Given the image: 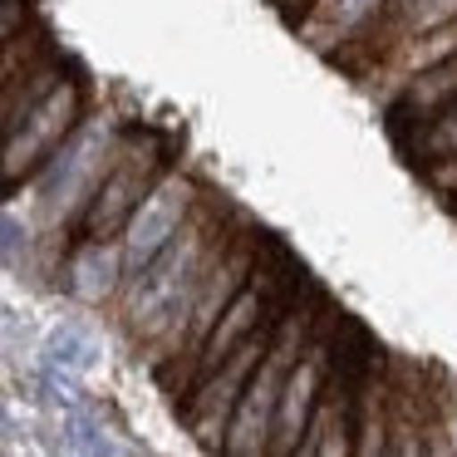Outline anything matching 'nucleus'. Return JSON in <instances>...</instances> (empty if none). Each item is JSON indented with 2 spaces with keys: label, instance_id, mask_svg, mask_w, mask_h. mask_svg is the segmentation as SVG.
I'll return each instance as SVG.
<instances>
[{
  "label": "nucleus",
  "instance_id": "obj_13",
  "mask_svg": "<svg viewBox=\"0 0 457 457\" xmlns=\"http://www.w3.org/2000/svg\"><path fill=\"white\" fill-rule=\"evenodd\" d=\"M453 54H457V21H447V25H437V30H428V35L403 40L374 74H364V79H359V89H364L369 99H378V109H384V104L394 99V94L403 89L408 79H418L423 70L453 60Z\"/></svg>",
  "mask_w": 457,
  "mask_h": 457
},
{
  "label": "nucleus",
  "instance_id": "obj_15",
  "mask_svg": "<svg viewBox=\"0 0 457 457\" xmlns=\"http://www.w3.org/2000/svg\"><path fill=\"white\" fill-rule=\"evenodd\" d=\"M30 25H40V21H35V11H30V0H5V21H0V40H15V35H25Z\"/></svg>",
  "mask_w": 457,
  "mask_h": 457
},
{
  "label": "nucleus",
  "instance_id": "obj_11",
  "mask_svg": "<svg viewBox=\"0 0 457 457\" xmlns=\"http://www.w3.org/2000/svg\"><path fill=\"white\" fill-rule=\"evenodd\" d=\"M384 11H388V0H315L295 21V35L320 60H335L345 45H354L359 35L374 30L384 21Z\"/></svg>",
  "mask_w": 457,
  "mask_h": 457
},
{
  "label": "nucleus",
  "instance_id": "obj_7",
  "mask_svg": "<svg viewBox=\"0 0 457 457\" xmlns=\"http://www.w3.org/2000/svg\"><path fill=\"white\" fill-rule=\"evenodd\" d=\"M280 320H286V315H280ZM280 320H270V325L256 329V335H251L241 349H231V354L221 359L212 374H202L197 384H192V394L178 403L182 428L192 433V443H197L202 453H221L227 428H231V418H237V403H241V394H246L256 364L266 359V349H270V339H276Z\"/></svg>",
  "mask_w": 457,
  "mask_h": 457
},
{
  "label": "nucleus",
  "instance_id": "obj_16",
  "mask_svg": "<svg viewBox=\"0 0 457 457\" xmlns=\"http://www.w3.org/2000/svg\"><path fill=\"white\" fill-rule=\"evenodd\" d=\"M423 182L437 192V197H457V158H447V162H433V168H423Z\"/></svg>",
  "mask_w": 457,
  "mask_h": 457
},
{
  "label": "nucleus",
  "instance_id": "obj_17",
  "mask_svg": "<svg viewBox=\"0 0 457 457\" xmlns=\"http://www.w3.org/2000/svg\"><path fill=\"white\" fill-rule=\"evenodd\" d=\"M270 5H276V11H280V15H286V21H290V25H295V21H300V15H305V11H310V5H315V0H270Z\"/></svg>",
  "mask_w": 457,
  "mask_h": 457
},
{
  "label": "nucleus",
  "instance_id": "obj_1",
  "mask_svg": "<svg viewBox=\"0 0 457 457\" xmlns=\"http://www.w3.org/2000/svg\"><path fill=\"white\" fill-rule=\"evenodd\" d=\"M241 217H246V212H241L227 192L202 187V202L187 217V227H182L133 280H123V295L113 300L109 315H113V325L123 329V339L148 359L153 378L182 359L192 305H197L212 266H217L221 251H227L231 231L241 227Z\"/></svg>",
  "mask_w": 457,
  "mask_h": 457
},
{
  "label": "nucleus",
  "instance_id": "obj_2",
  "mask_svg": "<svg viewBox=\"0 0 457 457\" xmlns=\"http://www.w3.org/2000/svg\"><path fill=\"white\" fill-rule=\"evenodd\" d=\"M325 305H329V295L320 286H305L290 300L286 320L276 325V339H270L266 359L256 364V374H251L246 394H241V403H237V418H231V428H227V443H221L227 457H270L276 408H280V394H286V378H290V369H295V359L305 354V345L315 339Z\"/></svg>",
  "mask_w": 457,
  "mask_h": 457
},
{
  "label": "nucleus",
  "instance_id": "obj_4",
  "mask_svg": "<svg viewBox=\"0 0 457 457\" xmlns=\"http://www.w3.org/2000/svg\"><path fill=\"white\" fill-rule=\"evenodd\" d=\"M172 162H178V148H172L168 133L148 129V123H129L119 153H113L109 172H104V182H99V192L89 197L79 227H74V237H89V241L123 237L129 217L143 207V197L168 178Z\"/></svg>",
  "mask_w": 457,
  "mask_h": 457
},
{
  "label": "nucleus",
  "instance_id": "obj_9",
  "mask_svg": "<svg viewBox=\"0 0 457 457\" xmlns=\"http://www.w3.org/2000/svg\"><path fill=\"white\" fill-rule=\"evenodd\" d=\"M339 315H345V310L329 300L325 315H320L315 339H310L305 354L295 359V369H290L286 394H280V408H276V437H270V457H295L300 447H305L310 418H315V403H320V384H325V369H329V345H335Z\"/></svg>",
  "mask_w": 457,
  "mask_h": 457
},
{
  "label": "nucleus",
  "instance_id": "obj_8",
  "mask_svg": "<svg viewBox=\"0 0 457 457\" xmlns=\"http://www.w3.org/2000/svg\"><path fill=\"white\" fill-rule=\"evenodd\" d=\"M202 187H207V182H202L197 172H187L182 162H172L168 178L143 197V207L129 217V227H123V237H119L123 241V266H129V280L138 276V270L148 266V261L158 256V251L168 246L182 227H187V217L197 212V202H202Z\"/></svg>",
  "mask_w": 457,
  "mask_h": 457
},
{
  "label": "nucleus",
  "instance_id": "obj_3",
  "mask_svg": "<svg viewBox=\"0 0 457 457\" xmlns=\"http://www.w3.org/2000/svg\"><path fill=\"white\" fill-rule=\"evenodd\" d=\"M378 359H384L378 339L345 310L339 329H335V345H329V369H325V384H320L315 418H310L305 447H300L305 457H345L359 447L364 388H369V374H374Z\"/></svg>",
  "mask_w": 457,
  "mask_h": 457
},
{
  "label": "nucleus",
  "instance_id": "obj_12",
  "mask_svg": "<svg viewBox=\"0 0 457 457\" xmlns=\"http://www.w3.org/2000/svg\"><path fill=\"white\" fill-rule=\"evenodd\" d=\"M453 104H457V54L443 60V64H433V70H423L418 79H408L403 89L384 104V119H388L394 143L403 148L423 123H433L437 113L453 109Z\"/></svg>",
  "mask_w": 457,
  "mask_h": 457
},
{
  "label": "nucleus",
  "instance_id": "obj_6",
  "mask_svg": "<svg viewBox=\"0 0 457 457\" xmlns=\"http://www.w3.org/2000/svg\"><path fill=\"white\" fill-rule=\"evenodd\" d=\"M266 241H270V231L261 227V221H251V217H241V227L231 231L227 251H221V261L212 266L207 286H202L197 305H192L187 349H182V359H178V364H172V369H162V374H158L162 394H168L172 403H182V394H187V369H192V359H197V349L207 345V335L217 329V320L227 315V305L241 295V290H246V280L256 276L261 256H266Z\"/></svg>",
  "mask_w": 457,
  "mask_h": 457
},
{
  "label": "nucleus",
  "instance_id": "obj_5",
  "mask_svg": "<svg viewBox=\"0 0 457 457\" xmlns=\"http://www.w3.org/2000/svg\"><path fill=\"white\" fill-rule=\"evenodd\" d=\"M89 119V79L84 74H64L40 104L21 119V129L5 133V153H0V182L5 197H21V187L84 129Z\"/></svg>",
  "mask_w": 457,
  "mask_h": 457
},
{
  "label": "nucleus",
  "instance_id": "obj_10",
  "mask_svg": "<svg viewBox=\"0 0 457 457\" xmlns=\"http://www.w3.org/2000/svg\"><path fill=\"white\" fill-rule=\"evenodd\" d=\"M60 290L70 300L89 310H113V300L123 295V280H129V266H123V241H89V237H74L64 246L60 266Z\"/></svg>",
  "mask_w": 457,
  "mask_h": 457
},
{
  "label": "nucleus",
  "instance_id": "obj_14",
  "mask_svg": "<svg viewBox=\"0 0 457 457\" xmlns=\"http://www.w3.org/2000/svg\"><path fill=\"white\" fill-rule=\"evenodd\" d=\"M403 153H408V162H418V172L433 168V162L457 158V104H453V109H443L433 123H423V129L403 143Z\"/></svg>",
  "mask_w": 457,
  "mask_h": 457
}]
</instances>
